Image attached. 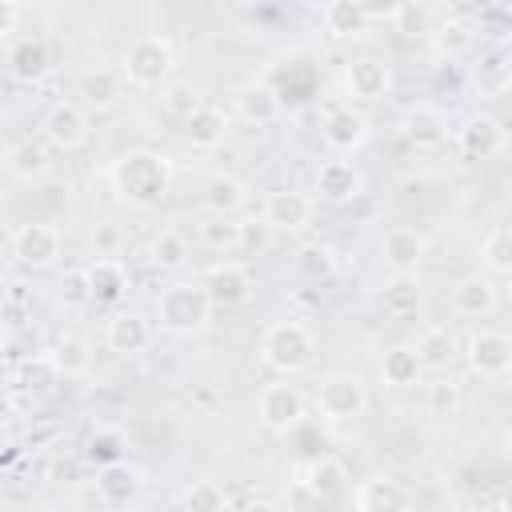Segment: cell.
I'll return each mask as SVG.
<instances>
[{
    "label": "cell",
    "mask_w": 512,
    "mask_h": 512,
    "mask_svg": "<svg viewBox=\"0 0 512 512\" xmlns=\"http://www.w3.org/2000/svg\"><path fill=\"white\" fill-rule=\"evenodd\" d=\"M172 180H176L172 160L156 148H128L112 164V188L132 208H156L160 200H168Z\"/></svg>",
    "instance_id": "obj_1"
},
{
    "label": "cell",
    "mask_w": 512,
    "mask_h": 512,
    "mask_svg": "<svg viewBox=\"0 0 512 512\" xmlns=\"http://www.w3.org/2000/svg\"><path fill=\"white\" fill-rule=\"evenodd\" d=\"M212 296L204 288V280H176L168 284L160 296H156V320H160V332L168 336H196L204 332L208 316H212Z\"/></svg>",
    "instance_id": "obj_2"
},
{
    "label": "cell",
    "mask_w": 512,
    "mask_h": 512,
    "mask_svg": "<svg viewBox=\"0 0 512 512\" xmlns=\"http://www.w3.org/2000/svg\"><path fill=\"white\" fill-rule=\"evenodd\" d=\"M316 356V336L304 320H276L260 336V364L276 376H296L312 364Z\"/></svg>",
    "instance_id": "obj_3"
},
{
    "label": "cell",
    "mask_w": 512,
    "mask_h": 512,
    "mask_svg": "<svg viewBox=\"0 0 512 512\" xmlns=\"http://www.w3.org/2000/svg\"><path fill=\"white\" fill-rule=\"evenodd\" d=\"M120 72L132 88H164L176 72V52L164 36H140L124 48Z\"/></svg>",
    "instance_id": "obj_4"
},
{
    "label": "cell",
    "mask_w": 512,
    "mask_h": 512,
    "mask_svg": "<svg viewBox=\"0 0 512 512\" xmlns=\"http://www.w3.org/2000/svg\"><path fill=\"white\" fill-rule=\"evenodd\" d=\"M316 412L328 420V424H352L368 412V388L360 376H348V372H332L316 384Z\"/></svg>",
    "instance_id": "obj_5"
},
{
    "label": "cell",
    "mask_w": 512,
    "mask_h": 512,
    "mask_svg": "<svg viewBox=\"0 0 512 512\" xmlns=\"http://www.w3.org/2000/svg\"><path fill=\"white\" fill-rule=\"evenodd\" d=\"M60 248H64L60 228H52V224H44V220H28V224L12 228V236H8L12 264H20V268H28V272L48 268V264L60 256Z\"/></svg>",
    "instance_id": "obj_6"
},
{
    "label": "cell",
    "mask_w": 512,
    "mask_h": 512,
    "mask_svg": "<svg viewBox=\"0 0 512 512\" xmlns=\"http://www.w3.org/2000/svg\"><path fill=\"white\" fill-rule=\"evenodd\" d=\"M464 364L480 380H496L512 372V336L496 328H480L464 340Z\"/></svg>",
    "instance_id": "obj_7"
},
{
    "label": "cell",
    "mask_w": 512,
    "mask_h": 512,
    "mask_svg": "<svg viewBox=\"0 0 512 512\" xmlns=\"http://www.w3.org/2000/svg\"><path fill=\"white\" fill-rule=\"evenodd\" d=\"M304 408H308V404H304L300 388L288 384V376L264 384L260 396H256V416H260V424H264L268 432H292V428L304 420Z\"/></svg>",
    "instance_id": "obj_8"
},
{
    "label": "cell",
    "mask_w": 512,
    "mask_h": 512,
    "mask_svg": "<svg viewBox=\"0 0 512 512\" xmlns=\"http://www.w3.org/2000/svg\"><path fill=\"white\" fill-rule=\"evenodd\" d=\"M40 136L56 152H76L88 140V108L80 100H56L40 120Z\"/></svg>",
    "instance_id": "obj_9"
},
{
    "label": "cell",
    "mask_w": 512,
    "mask_h": 512,
    "mask_svg": "<svg viewBox=\"0 0 512 512\" xmlns=\"http://www.w3.org/2000/svg\"><path fill=\"white\" fill-rule=\"evenodd\" d=\"M400 136L416 152H436L448 144V116L436 104H408L400 112Z\"/></svg>",
    "instance_id": "obj_10"
},
{
    "label": "cell",
    "mask_w": 512,
    "mask_h": 512,
    "mask_svg": "<svg viewBox=\"0 0 512 512\" xmlns=\"http://www.w3.org/2000/svg\"><path fill=\"white\" fill-rule=\"evenodd\" d=\"M508 144V128L492 116V112H472L460 128H456V148L468 156V160H492L500 156Z\"/></svg>",
    "instance_id": "obj_11"
},
{
    "label": "cell",
    "mask_w": 512,
    "mask_h": 512,
    "mask_svg": "<svg viewBox=\"0 0 512 512\" xmlns=\"http://www.w3.org/2000/svg\"><path fill=\"white\" fill-rule=\"evenodd\" d=\"M312 212H316V200L300 188H272L264 196V220L276 228V232H304L312 224Z\"/></svg>",
    "instance_id": "obj_12"
},
{
    "label": "cell",
    "mask_w": 512,
    "mask_h": 512,
    "mask_svg": "<svg viewBox=\"0 0 512 512\" xmlns=\"http://www.w3.org/2000/svg\"><path fill=\"white\" fill-rule=\"evenodd\" d=\"M312 188H316V196H320L324 204H352V200L364 192V176H360V168H356L352 160L332 156V160H324V164L316 168Z\"/></svg>",
    "instance_id": "obj_13"
},
{
    "label": "cell",
    "mask_w": 512,
    "mask_h": 512,
    "mask_svg": "<svg viewBox=\"0 0 512 512\" xmlns=\"http://www.w3.org/2000/svg\"><path fill=\"white\" fill-rule=\"evenodd\" d=\"M368 132H372L368 128V116L360 108H352V104H336L324 116V144L336 156H352L356 148H364L368 144Z\"/></svg>",
    "instance_id": "obj_14"
},
{
    "label": "cell",
    "mask_w": 512,
    "mask_h": 512,
    "mask_svg": "<svg viewBox=\"0 0 512 512\" xmlns=\"http://www.w3.org/2000/svg\"><path fill=\"white\" fill-rule=\"evenodd\" d=\"M4 168H8L12 180H24V184L44 180V176L52 172V144H48L44 136H40V140L20 136V140H12V144L4 148Z\"/></svg>",
    "instance_id": "obj_15"
},
{
    "label": "cell",
    "mask_w": 512,
    "mask_h": 512,
    "mask_svg": "<svg viewBox=\"0 0 512 512\" xmlns=\"http://www.w3.org/2000/svg\"><path fill=\"white\" fill-rule=\"evenodd\" d=\"M204 288L216 308H240L252 296V272L240 260H220L204 272Z\"/></svg>",
    "instance_id": "obj_16"
},
{
    "label": "cell",
    "mask_w": 512,
    "mask_h": 512,
    "mask_svg": "<svg viewBox=\"0 0 512 512\" xmlns=\"http://www.w3.org/2000/svg\"><path fill=\"white\" fill-rule=\"evenodd\" d=\"M380 256L392 272H420L424 256H428V236L416 232V228H388L380 236Z\"/></svg>",
    "instance_id": "obj_17"
},
{
    "label": "cell",
    "mask_w": 512,
    "mask_h": 512,
    "mask_svg": "<svg viewBox=\"0 0 512 512\" xmlns=\"http://www.w3.org/2000/svg\"><path fill=\"white\" fill-rule=\"evenodd\" d=\"M280 112H284V96H280L268 80H248V84L236 92V116H240L244 124L264 128V124H276Z\"/></svg>",
    "instance_id": "obj_18"
},
{
    "label": "cell",
    "mask_w": 512,
    "mask_h": 512,
    "mask_svg": "<svg viewBox=\"0 0 512 512\" xmlns=\"http://www.w3.org/2000/svg\"><path fill=\"white\" fill-rule=\"evenodd\" d=\"M352 504H356L360 512H392V508H408L412 496H408V488H404L396 476L376 472V476H368V480L356 484Z\"/></svg>",
    "instance_id": "obj_19"
},
{
    "label": "cell",
    "mask_w": 512,
    "mask_h": 512,
    "mask_svg": "<svg viewBox=\"0 0 512 512\" xmlns=\"http://www.w3.org/2000/svg\"><path fill=\"white\" fill-rule=\"evenodd\" d=\"M8 72L20 84H40L52 72V48L40 36H24L8 44Z\"/></svg>",
    "instance_id": "obj_20"
},
{
    "label": "cell",
    "mask_w": 512,
    "mask_h": 512,
    "mask_svg": "<svg viewBox=\"0 0 512 512\" xmlns=\"http://www.w3.org/2000/svg\"><path fill=\"white\" fill-rule=\"evenodd\" d=\"M344 88H348L352 100L372 104V100H384V96H388V88H392V72H388V64H380V60H372V56H360V60L348 64V72H344Z\"/></svg>",
    "instance_id": "obj_21"
},
{
    "label": "cell",
    "mask_w": 512,
    "mask_h": 512,
    "mask_svg": "<svg viewBox=\"0 0 512 512\" xmlns=\"http://www.w3.org/2000/svg\"><path fill=\"white\" fill-rule=\"evenodd\" d=\"M104 344L120 356H136L152 344V324L140 312H112L104 324Z\"/></svg>",
    "instance_id": "obj_22"
},
{
    "label": "cell",
    "mask_w": 512,
    "mask_h": 512,
    "mask_svg": "<svg viewBox=\"0 0 512 512\" xmlns=\"http://www.w3.org/2000/svg\"><path fill=\"white\" fill-rule=\"evenodd\" d=\"M96 492H100L104 504L124 508V504H132V500L144 492V472H140L136 464H128V460H116V464L100 468V476H96Z\"/></svg>",
    "instance_id": "obj_23"
},
{
    "label": "cell",
    "mask_w": 512,
    "mask_h": 512,
    "mask_svg": "<svg viewBox=\"0 0 512 512\" xmlns=\"http://www.w3.org/2000/svg\"><path fill=\"white\" fill-rule=\"evenodd\" d=\"M380 304L388 316L404 320V316H416L420 304H424V284L416 272H392L384 284H380Z\"/></svg>",
    "instance_id": "obj_24"
},
{
    "label": "cell",
    "mask_w": 512,
    "mask_h": 512,
    "mask_svg": "<svg viewBox=\"0 0 512 512\" xmlns=\"http://www.w3.org/2000/svg\"><path fill=\"white\" fill-rule=\"evenodd\" d=\"M124 72H112V68H96V72H88L84 80H80V104L88 108V112H112L120 100H124Z\"/></svg>",
    "instance_id": "obj_25"
},
{
    "label": "cell",
    "mask_w": 512,
    "mask_h": 512,
    "mask_svg": "<svg viewBox=\"0 0 512 512\" xmlns=\"http://www.w3.org/2000/svg\"><path fill=\"white\" fill-rule=\"evenodd\" d=\"M452 308H456L460 316H472V320L496 312V284H492L488 276H480V272L460 276L456 288H452Z\"/></svg>",
    "instance_id": "obj_26"
},
{
    "label": "cell",
    "mask_w": 512,
    "mask_h": 512,
    "mask_svg": "<svg viewBox=\"0 0 512 512\" xmlns=\"http://www.w3.org/2000/svg\"><path fill=\"white\" fill-rule=\"evenodd\" d=\"M228 132H232V120H228V112H224V108H216V104H204V108L184 124L188 144H192V148H200V152L220 148V144L228 140Z\"/></svg>",
    "instance_id": "obj_27"
},
{
    "label": "cell",
    "mask_w": 512,
    "mask_h": 512,
    "mask_svg": "<svg viewBox=\"0 0 512 512\" xmlns=\"http://www.w3.org/2000/svg\"><path fill=\"white\" fill-rule=\"evenodd\" d=\"M88 280H92V300L96 304H120L128 296V268L116 256H96L88 264Z\"/></svg>",
    "instance_id": "obj_28"
},
{
    "label": "cell",
    "mask_w": 512,
    "mask_h": 512,
    "mask_svg": "<svg viewBox=\"0 0 512 512\" xmlns=\"http://www.w3.org/2000/svg\"><path fill=\"white\" fill-rule=\"evenodd\" d=\"M420 376H424V360H420L416 344H392L380 356V380L388 388H412V384H420Z\"/></svg>",
    "instance_id": "obj_29"
},
{
    "label": "cell",
    "mask_w": 512,
    "mask_h": 512,
    "mask_svg": "<svg viewBox=\"0 0 512 512\" xmlns=\"http://www.w3.org/2000/svg\"><path fill=\"white\" fill-rule=\"evenodd\" d=\"M300 480L316 492V500L320 504H328V500H340L344 496V488H348V468H344V460H336V456H320V460H312L304 472H300Z\"/></svg>",
    "instance_id": "obj_30"
},
{
    "label": "cell",
    "mask_w": 512,
    "mask_h": 512,
    "mask_svg": "<svg viewBox=\"0 0 512 512\" xmlns=\"http://www.w3.org/2000/svg\"><path fill=\"white\" fill-rule=\"evenodd\" d=\"M44 352L52 356V364H56L60 380H76V376H84V372L92 368V348H88V340H84V336H76V332L56 336Z\"/></svg>",
    "instance_id": "obj_31"
},
{
    "label": "cell",
    "mask_w": 512,
    "mask_h": 512,
    "mask_svg": "<svg viewBox=\"0 0 512 512\" xmlns=\"http://www.w3.org/2000/svg\"><path fill=\"white\" fill-rule=\"evenodd\" d=\"M248 204V184L232 172H212L208 184H204V208L208 212H224V216H236L240 208Z\"/></svg>",
    "instance_id": "obj_32"
},
{
    "label": "cell",
    "mask_w": 512,
    "mask_h": 512,
    "mask_svg": "<svg viewBox=\"0 0 512 512\" xmlns=\"http://www.w3.org/2000/svg\"><path fill=\"white\" fill-rule=\"evenodd\" d=\"M416 352L424 360V372H448L456 364V356H464V348L456 344V336L448 328H424L420 340H416Z\"/></svg>",
    "instance_id": "obj_33"
},
{
    "label": "cell",
    "mask_w": 512,
    "mask_h": 512,
    "mask_svg": "<svg viewBox=\"0 0 512 512\" xmlns=\"http://www.w3.org/2000/svg\"><path fill=\"white\" fill-rule=\"evenodd\" d=\"M472 88H476V96H504L508 88H512V56L508 52H488L476 68H472Z\"/></svg>",
    "instance_id": "obj_34"
},
{
    "label": "cell",
    "mask_w": 512,
    "mask_h": 512,
    "mask_svg": "<svg viewBox=\"0 0 512 512\" xmlns=\"http://www.w3.org/2000/svg\"><path fill=\"white\" fill-rule=\"evenodd\" d=\"M56 380H60V372H56L48 352H32L12 368V392H28V396L32 392H48Z\"/></svg>",
    "instance_id": "obj_35"
},
{
    "label": "cell",
    "mask_w": 512,
    "mask_h": 512,
    "mask_svg": "<svg viewBox=\"0 0 512 512\" xmlns=\"http://www.w3.org/2000/svg\"><path fill=\"white\" fill-rule=\"evenodd\" d=\"M320 20H324V32L332 40H356L368 28V16H364V8L356 0H328Z\"/></svg>",
    "instance_id": "obj_36"
},
{
    "label": "cell",
    "mask_w": 512,
    "mask_h": 512,
    "mask_svg": "<svg viewBox=\"0 0 512 512\" xmlns=\"http://www.w3.org/2000/svg\"><path fill=\"white\" fill-rule=\"evenodd\" d=\"M196 240H200V248L228 256V252L240 248V220H236V216H224V212H208V216L196 224Z\"/></svg>",
    "instance_id": "obj_37"
},
{
    "label": "cell",
    "mask_w": 512,
    "mask_h": 512,
    "mask_svg": "<svg viewBox=\"0 0 512 512\" xmlns=\"http://www.w3.org/2000/svg\"><path fill=\"white\" fill-rule=\"evenodd\" d=\"M160 108H164L168 120L188 124V120L204 108V96H200V88H196L192 80H168V84L160 88Z\"/></svg>",
    "instance_id": "obj_38"
},
{
    "label": "cell",
    "mask_w": 512,
    "mask_h": 512,
    "mask_svg": "<svg viewBox=\"0 0 512 512\" xmlns=\"http://www.w3.org/2000/svg\"><path fill=\"white\" fill-rule=\"evenodd\" d=\"M336 268H340V256H336V248L332 244H324V240H304L300 248H296V272L304 276V280H332L336 276Z\"/></svg>",
    "instance_id": "obj_39"
},
{
    "label": "cell",
    "mask_w": 512,
    "mask_h": 512,
    "mask_svg": "<svg viewBox=\"0 0 512 512\" xmlns=\"http://www.w3.org/2000/svg\"><path fill=\"white\" fill-rule=\"evenodd\" d=\"M432 44H436V52H440V56L456 60V56L472 52V44H476V28H472L464 16H448V20H440V24H436Z\"/></svg>",
    "instance_id": "obj_40"
},
{
    "label": "cell",
    "mask_w": 512,
    "mask_h": 512,
    "mask_svg": "<svg viewBox=\"0 0 512 512\" xmlns=\"http://www.w3.org/2000/svg\"><path fill=\"white\" fill-rule=\"evenodd\" d=\"M148 260L156 268H164V272L184 268L188 264V240H184V232L180 228H160L152 236V244H148Z\"/></svg>",
    "instance_id": "obj_41"
},
{
    "label": "cell",
    "mask_w": 512,
    "mask_h": 512,
    "mask_svg": "<svg viewBox=\"0 0 512 512\" xmlns=\"http://www.w3.org/2000/svg\"><path fill=\"white\" fill-rule=\"evenodd\" d=\"M124 452H128V436L120 432V428H96L92 436H88V444H84V460L88 464H96V468H108V464H116V460H124Z\"/></svg>",
    "instance_id": "obj_42"
},
{
    "label": "cell",
    "mask_w": 512,
    "mask_h": 512,
    "mask_svg": "<svg viewBox=\"0 0 512 512\" xmlns=\"http://www.w3.org/2000/svg\"><path fill=\"white\" fill-rule=\"evenodd\" d=\"M172 504L184 508V512H216V508H228V492L220 484H212V480H196Z\"/></svg>",
    "instance_id": "obj_43"
},
{
    "label": "cell",
    "mask_w": 512,
    "mask_h": 512,
    "mask_svg": "<svg viewBox=\"0 0 512 512\" xmlns=\"http://www.w3.org/2000/svg\"><path fill=\"white\" fill-rule=\"evenodd\" d=\"M480 260L496 276H512V228H492L480 244Z\"/></svg>",
    "instance_id": "obj_44"
},
{
    "label": "cell",
    "mask_w": 512,
    "mask_h": 512,
    "mask_svg": "<svg viewBox=\"0 0 512 512\" xmlns=\"http://www.w3.org/2000/svg\"><path fill=\"white\" fill-rule=\"evenodd\" d=\"M56 300L64 312H80L84 304H92V280H88V268H68L56 284Z\"/></svg>",
    "instance_id": "obj_45"
},
{
    "label": "cell",
    "mask_w": 512,
    "mask_h": 512,
    "mask_svg": "<svg viewBox=\"0 0 512 512\" xmlns=\"http://www.w3.org/2000/svg\"><path fill=\"white\" fill-rule=\"evenodd\" d=\"M272 236H276V228L264 220V216H256V220H240V256H264L268 248H272Z\"/></svg>",
    "instance_id": "obj_46"
},
{
    "label": "cell",
    "mask_w": 512,
    "mask_h": 512,
    "mask_svg": "<svg viewBox=\"0 0 512 512\" xmlns=\"http://www.w3.org/2000/svg\"><path fill=\"white\" fill-rule=\"evenodd\" d=\"M428 408H432V416H452L460 408V388L452 380H444V372L436 384H428Z\"/></svg>",
    "instance_id": "obj_47"
},
{
    "label": "cell",
    "mask_w": 512,
    "mask_h": 512,
    "mask_svg": "<svg viewBox=\"0 0 512 512\" xmlns=\"http://www.w3.org/2000/svg\"><path fill=\"white\" fill-rule=\"evenodd\" d=\"M368 16V24H396L400 12L408 8V0H356Z\"/></svg>",
    "instance_id": "obj_48"
},
{
    "label": "cell",
    "mask_w": 512,
    "mask_h": 512,
    "mask_svg": "<svg viewBox=\"0 0 512 512\" xmlns=\"http://www.w3.org/2000/svg\"><path fill=\"white\" fill-rule=\"evenodd\" d=\"M48 480L52 484H76L80 480V460H52L48 464Z\"/></svg>",
    "instance_id": "obj_49"
},
{
    "label": "cell",
    "mask_w": 512,
    "mask_h": 512,
    "mask_svg": "<svg viewBox=\"0 0 512 512\" xmlns=\"http://www.w3.org/2000/svg\"><path fill=\"white\" fill-rule=\"evenodd\" d=\"M16 28H20V0H4V24H0V36H4V40H16Z\"/></svg>",
    "instance_id": "obj_50"
},
{
    "label": "cell",
    "mask_w": 512,
    "mask_h": 512,
    "mask_svg": "<svg viewBox=\"0 0 512 512\" xmlns=\"http://www.w3.org/2000/svg\"><path fill=\"white\" fill-rule=\"evenodd\" d=\"M288 504H292V508H312V504H320V500H316V492H312V488H308L304 480H292Z\"/></svg>",
    "instance_id": "obj_51"
},
{
    "label": "cell",
    "mask_w": 512,
    "mask_h": 512,
    "mask_svg": "<svg viewBox=\"0 0 512 512\" xmlns=\"http://www.w3.org/2000/svg\"><path fill=\"white\" fill-rule=\"evenodd\" d=\"M8 300H12V304H24V300H28V284H24V280H12V284H8Z\"/></svg>",
    "instance_id": "obj_52"
},
{
    "label": "cell",
    "mask_w": 512,
    "mask_h": 512,
    "mask_svg": "<svg viewBox=\"0 0 512 512\" xmlns=\"http://www.w3.org/2000/svg\"><path fill=\"white\" fill-rule=\"evenodd\" d=\"M496 504H500V508H512V484H508V488L496 496Z\"/></svg>",
    "instance_id": "obj_53"
},
{
    "label": "cell",
    "mask_w": 512,
    "mask_h": 512,
    "mask_svg": "<svg viewBox=\"0 0 512 512\" xmlns=\"http://www.w3.org/2000/svg\"><path fill=\"white\" fill-rule=\"evenodd\" d=\"M504 452L512 456V428H508V436H504Z\"/></svg>",
    "instance_id": "obj_54"
},
{
    "label": "cell",
    "mask_w": 512,
    "mask_h": 512,
    "mask_svg": "<svg viewBox=\"0 0 512 512\" xmlns=\"http://www.w3.org/2000/svg\"><path fill=\"white\" fill-rule=\"evenodd\" d=\"M456 4H484V0H456Z\"/></svg>",
    "instance_id": "obj_55"
}]
</instances>
